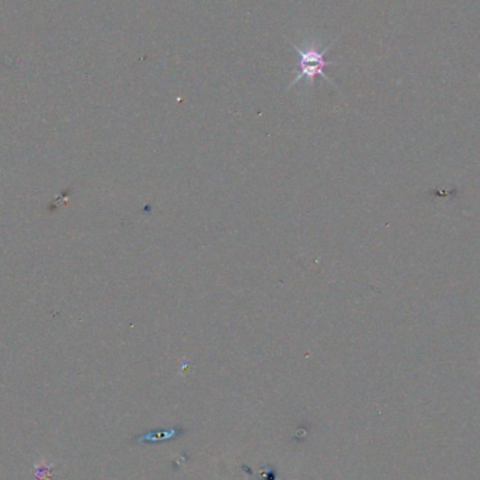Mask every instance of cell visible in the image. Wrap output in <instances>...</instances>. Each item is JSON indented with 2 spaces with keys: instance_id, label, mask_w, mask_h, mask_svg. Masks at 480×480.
<instances>
[{
  "instance_id": "cell-1",
  "label": "cell",
  "mask_w": 480,
  "mask_h": 480,
  "mask_svg": "<svg viewBox=\"0 0 480 480\" xmlns=\"http://www.w3.org/2000/svg\"><path fill=\"white\" fill-rule=\"evenodd\" d=\"M333 42L330 44V46L325 47L323 50H319L318 47L314 46V44H307V46H305V50H302L300 47L296 46L295 42L291 41L292 48L299 55V72L295 75L294 80L288 86V89H291L292 86H295L300 80H307L309 84H314V81L318 76H322L323 79H326L327 81H330L333 84L332 79L327 77L325 73V68L327 65H332V62L325 59V55L332 48Z\"/></svg>"
}]
</instances>
